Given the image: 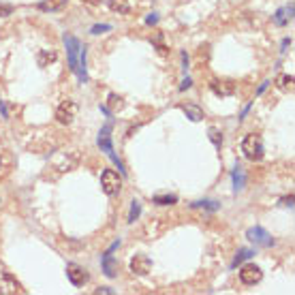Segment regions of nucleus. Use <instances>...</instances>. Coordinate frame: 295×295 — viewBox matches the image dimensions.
Returning <instances> with one entry per match:
<instances>
[{
  "label": "nucleus",
  "instance_id": "f257e3e1",
  "mask_svg": "<svg viewBox=\"0 0 295 295\" xmlns=\"http://www.w3.org/2000/svg\"><path fill=\"white\" fill-rule=\"evenodd\" d=\"M64 45H66V56H69V69L79 77V81H88L86 73V45L73 34H64Z\"/></svg>",
  "mask_w": 295,
  "mask_h": 295
},
{
  "label": "nucleus",
  "instance_id": "f03ea898",
  "mask_svg": "<svg viewBox=\"0 0 295 295\" xmlns=\"http://www.w3.org/2000/svg\"><path fill=\"white\" fill-rule=\"evenodd\" d=\"M242 152L244 156L248 161H261L263 154H265V148H263V139L259 135H246L242 139Z\"/></svg>",
  "mask_w": 295,
  "mask_h": 295
},
{
  "label": "nucleus",
  "instance_id": "7ed1b4c3",
  "mask_svg": "<svg viewBox=\"0 0 295 295\" xmlns=\"http://www.w3.org/2000/svg\"><path fill=\"white\" fill-rule=\"evenodd\" d=\"M111 122L109 124H105L103 128H101V133H99V148L105 152V154H107L111 161H114V165H118V169H120L122 173H124V169H122V163H120V158H118L116 154H114V146H111Z\"/></svg>",
  "mask_w": 295,
  "mask_h": 295
},
{
  "label": "nucleus",
  "instance_id": "20e7f679",
  "mask_svg": "<svg viewBox=\"0 0 295 295\" xmlns=\"http://www.w3.org/2000/svg\"><path fill=\"white\" fill-rule=\"evenodd\" d=\"M101 186H103V193L105 195H118L120 193V188H122V178L118 175L114 169H105L103 175H101Z\"/></svg>",
  "mask_w": 295,
  "mask_h": 295
},
{
  "label": "nucleus",
  "instance_id": "39448f33",
  "mask_svg": "<svg viewBox=\"0 0 295 295\" xmlns=\"http://www.w3.org/2000/svg\"><path fill=\"white\" fill-rule=\"evenodd\" d=\"M77 114V103L75 101H71V99H64L60 105H58V109H56V118H58V122L60 124H71L73 122V118Z\"/></svg>",
  "mask_w": 295,
  "mask_h": 295
},
{
  "label": "nucleus",
  "instance_id": "423d86ee",
  "mask_svg": "<svg viewBox=\"0 0 295 295\" xmlns=\"http://www.w3.org/2000/svg\"><path fill=\"white\" fill-rule=\"evenodd\" d=\"M246 238H248L255 246H261V248H269V246H274V238L263 227H251L248 233H246Z\"/></svg>",
  "mask_w": 295,
  "mask_h": 295
},
{
  "label": "nucleus",
  "instance_id": "0eeeda50",
  "mask_svg": "<svg viewBox=\"0 0 295 295\" xmlns=\"http://www.w3.org/2000/svg\"><path fill=\"white\" fill-rule=\"evenodd\" d=\"M263 278V272H261V267L255 265V263H248V265H244L240 269V280L244 282V285H257V282H261Z\"/></svg>",
  "mask_w": 295,
  "mask_h": 295
},
{
  "label": "nucleus",
  "instance_id": "6e6552de",
  "mask_svg": "<svg viewBox=\"0 0 295 295\" xmlns=\"http://www.w3.org/2000/svg\"><path fill=\"white\" fill-rule=\"evenodd\" d=\"M66 276L71 280V285H75V287H84L86 282H88V272H86V267H81L77 263H69L66 265Z\"/></svg>",
  "mask_w": 295,
  "mask_h": 295
},
{
  "label": "nucleus",
  "instance_id": "1a4fd4ad",
  "mask_svg": "<svg viewBox=\"0 0 295 295\" xmlns=\"http://www.w3.org/2000/svg\"><path fill=\"white\" fill-rule=\"evenodd\" d=\"M152 269V259L148 255H135L131 259V272L137 276H146Z\"/></svg>",
  "mask_w": 295,
  "mask_h": 295
},
{
  "label": "nucleus",
  "instance_id": "9d476101",
  "mask_svg": "<svg viewBox=\"0 0 295 295\" xmlns=\"http://www.w3.org/2000/svg\"><path fill=\"white\" fill-rule=\"evenodd\" d=\"M118 244H120V242H116L114 246H111V248L107 251V253H105L103 257H101V265H103V272H105V276H107V278H116V274H118V263H116V259H114V248H116V246Z\"/></svg>",
  "mask_w": 295,
  "mask_h": 295
},
{
  "label": "nucleus",
  "instance_id": "9b49d317",
  "mask_svg": "<svg viewBox=\"0 0 295 295\" xmlns=\"http://www.w3.org/2000/svg\"><path fill=\"white\" fill-rule=\"evenodd\" d=\"M293 11H295L293 3H289L287 7L278 9L276 13H274V24H276V26H287V24L293 19Z\"/></svg>",
  "mask_w": 295,
  "mask_h": 295
},
{
  "label": "nucleus",
  "instance_id": "f8f14e48",
  "mask_svg": "<svg viewBox=\"0 0 295 295\" xmlns=\"http://www.w3.org/2000/svg\"><path fill=\"white\" fill-rule=\"evenodd\" d=\"M19 285L9 274H0V293H19Z\"/></svg>",
  "mask_w": 295,
  "mask_h": 295
},
{
  "label": "nucleus",
  "instance_id": "ddd939ff",
  "mask_svg": "<svg viewBox=\"0 0 295 295\" xmlns=\"http://www.w3.org/2000/svg\"><path fill=\"white\" fill-rule=\"evenodd\" d=\"M69 0H41V3L37 5L39 11H45V13H52V11H60L66 7Z\"/></svg>",
  "mask_w": 295,
  "mask_h": 295
},
{
  "label": "nucleus",
  "instance_id": "4468645a",
  "mask_svg": "<svg viewBox=\"0 0 295 295\" xmlns=\"http://www.w3.org/2000/svg\"><path fill=\"white\" fill-rule=\"evenodd\" d=\"M231 180H233V191L235 193H240L242 188L246 186V173H244V169L240 167V165H235V169L231 173Z\"/></svg>",
  "mask_w": 295,
  "mask_h": 295
},
{
  "label": "nucleus",
  "instance_id": "2eb2a0df",
  "mask_svg": "<svg viewBox=\"0 0 295 295\" xmlns=\"http://www.w3.org/2000/svg\"><path fill=\"white\" fill-rule=\"evenodd\" d=\"M210 88L214 90V94H220V97H229V94H233V84H229V81H218V79H212Z\"/></svg>",
  "mask_w": 295,
  "mask_h": 295
},
{
  "label": "nucleus",
  "instance_id": "dca6fc26",
  "mask_svg": "<svg viewBox=\"0 0 295 295\" xmlns=\"http://www.w3.org/2000/svg\"><path fill=\"white\" fill-rule=\"evenodd\" d=\"M182 109H184V114H186L188 120H193V122L203 120V109L199 107V105H195V103H188V105H184Z\"/></svg>",
  "mask_w": 295,
  "mask_h": 295
},
{
  "label": "nucleus",
  "instance_id": "f3484780",
  "mask_svg": "<svg viewBox=\"0 0 295 295\" xmlns=\"http://www.w3.org/2000/svg\"><path fill=\"white\" fill-rule=\"evenodd\" d=\"M109 9L114 11V13H128V0H109Z\"/></svg>",
  "mask_w": 295,
  "mask_h": 295
},
{
  "label": "nucleus",
  "instance_id": "a211bd4d",
  "mask_svg": "<svg viewBox=\"0 0 295 295\" xmlns=\"http://www.w3.org/2000/svg\"><path fill=\"white\" fill-rule=\"evenodd\" d=\"M253 255H255L253 251H248V248H242V251H240L238 255H235V259H233V263H231V265H233V267H238L240 263H244V261H248V259H251Z\"/></svg>",
  "mask_w": 295,
  "mask_h": 295
},
{
  "label": "nucleus",
  "instance_id": "6ab92c4d",
  "mask_svg": "<svg viewBox=\"0 0 295 295\" xmlns=\"http://www.w3.org/2000/svg\"><path fill=\"white\" fill-rule=\"evenodd\" d=\"M175 201H178V197H175V195H156L154 197L156 206H173Z\"/></svg>",
  "mask_w": 295,
  "mask_h": 295
},
{
  "label": "nucleus",
  "instance_id": "aec40b11",
  "mask_svg": "<svg viewBox=\"0 0 295 295\" xmlns=\"http://www.w3.org/2000/svg\"><path fill=\"white\" fill-rule=\"evenodd\" d=\"M56 60V52L52 50V52H39V66H47L50 62H54Z\"/></svg>",
  "mask_w": 295,
  "mask_h": 295
},
{
  "label": "nucleus",
  "instance_id": "412c9836",
  "mask_svg": "<svg viewBox=\"0 0 295 295\" xmlns=\"http://www.w3.org/2000/svg\"><path fill=\"white\" fill-rule=\"evenodd\" d=\"M210 141H212V144H214L216 148H220V144H222V133L218 131V128L216 126H210Z\"/></svg>",
  "mask_w": 295,
  "mask_h": 295
},
{
  "label": "nucleus",
  "instance_id": "4be33fe9",
  "mask_svg": "<svg viewBox=\"0 0 295 295\" xmlns=\"http://www.w3.org/2000/svg\"><path fill=\"white\" fill-rule=\"evenodd\" d=\"M276 81H278L280 90H291L293 88V75H280Z\"/></svg>",
  "mask_w": 295,
  "mask_h": 295
},
{
  "label": "nucleus",
  "instance_id": "5701e85b",
  "mask_svg": "<svg viewBox=\"0 0 295 295\" xmlns=\"http://www.w3.org/2000/svg\"><path fill=\"white\" fill-rule=\"evenodd\" d=\"M139 214H141V206H139V201H133L131 214H128V222H135V220L139 218Z\"/></svg>",
  "mask_w": 295,
  "mask_h": 295
},
{
  "label": "nucleus",
  "instance_id": "b1692460",
  "mask_svg": "<svg viewBox=\"0 0 295 295\" xmlns=\"http://www.w3.org/2000/svg\"><path fill=\"white\" fill-rule=\"evenodd\" d=\"M193 208H208V210H218V203L216 201H195V203H191Z\"/></svg>",
  "mask_w": 295,
  "mask_h": 295
},
{
  "label": "nucleus",
  "instance_id": "393cba45",
  "mask_svg": "<svg viewBox=\"0 0 295 295\" xmlns=\"http://www.w3.org/2000/svg\"><path fill=\"white\" fill-rule=\"evenodd\" d=\"M105 30H111V26L109 24H97V26H92V34H101V32H105Z\"/></svg>",
  "mask_w": 295,
  "mask_h": 295
},
{
  "label": "nucleus",
  "instance_id": "a878e982",
  "mask_svg": "<svg viewBox=\"0 0 295 295\" xmlns=\"http://www.w3.org/2000/svg\"><path fill=\"white\" fill-rule=\"evenodd\" d=\"M11 13H13V7H11V5H0V17H7Z\"/></svg>",
  "mask_w": 295,
  "mask_h": 295
},
{
  "label": "nucleus",
  "instance_id": "bb28decb",
  "mask_svg": "<svg viewBox=\"0 0 295 295\" xmlns=\"http://www.w3.org/2000/svg\"><path fill=\"white\" fill-rule=\"evenodd\" d=\"M101 293H107V295H114V289H109V287H101V289L97 291V295H101Z\"/></svg>",
  "mask_w": 295,
  "mask_h": 295
},
{
  "label": "nucleus",
  "instance_id": "cd10ccee",
  "mask_svg": "<svg viewBox=\"0 0 295 295\" xmlns=\"http://www.w3.org/2000/svg\"><path fill=\"white\" fill-rule=\"evenodd\" d=\"M191 84H193V81H191V79H188V77H186V79L182 81V86H180V90H188V88H191Z\"/></svg>",
  "mask_w": 295,
  "mask_h": 295
},
{
  "label": "nucleus",
  "instance_id": "c85d7f7f",
  "mask_svg": "<svg viewBox=\"0 0 295 295\" xmlns=\"http://www.w3.org/2000/svg\"><path fill=\"white\" fill-rule=\"evenodd\" d=\"M156 21H158V15H156V13H152V15L146 19V24H156Z\"/></svg>",
  "mask_w": 295,
  "mask_h": 295
},
{
  "label": "nucleus",
  "instance_id": "c756f323",
  "mask_svg": "<svg viewBox=\"0 0 295 295\" xmlns=\"http://www.w3.org/2000/svg\"><path fill=\"white\" fill-rule=\"evenodd\" d=\"M282 206H289V208H293V195H289V199H282Z\"/></svg>",
  "mask_w": 295,
  "mask_h": 295
}]
</instances>
